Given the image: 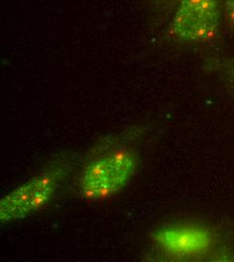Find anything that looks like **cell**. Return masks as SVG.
<instances>
[{
  "label": "cell",
  "instance_id": "1",
  "mask_svg": "<svg viewBox=\"0 0 234 262\" xmlns=\"http://www.w3.org/2000/svg\"><path fill=\"white\" fill-rule=\"evenodd\" d=\"M138 154L118 146L92 158L79 178V192L87 201H102L124 189L137 170Z\"/></svg>",
  "mask_w": 234,
  "mask_h": 262
},
{
  "label": "cell",
  "instance_id": "2",
  "mask_svg": "<svg viewBox=\"0 0 234 262\" xmlns=\"http://www.w3.org/2000/svg\"><path fill=\"white\" fill-rule=\"evenodd\" d=\"M67 168L64 162L55 163L3 196L0 202L1 222L25 219L46 207L64 180Z\"/></svg>",
  "mask_w": 234,
  "mask_h": 262
},
{
  "label": "cell",
  "instance_id": "3",
  "mask_svg": "<svg viewBox=\"0 0 234 262\" xmlns=\"http://www.w3.org/2000/svg\"><path fill=\"white\" fill-rule=\"evenodd\" d=\"M220 28L219 0H181L169 24L177 39L202 43L213 40Z\"/></svg>",
  "mask_w": 234,
  "mask_h": 262
},
{
  "label": "cell",
  "instance_id": "4",
  "mask_svg": "<svg viewBox=\"0 0 234 262\" xmlns=\"http://www.w3.org/2000/svg\"><path fill=\"white\" fill-rule=\"evenodd\" d=\"M153 239L167 254L182 258L202 255L213 242L211 232L196 225L164 226L153 233Z\"/></svg>",
  "mask_w": 234,
  "mask_h": 262
},
{
  "label": "cell",
  "instance_id": "5",
  "mask_svg": "<svg viewBox=\"0 0 234 262\" xmlns=\"http://www.w3.org/2000/svg\"><path fill=\"white\" fill-rule=\"evenodd\" d=\"M223 6L227 23L234 32V0H223Z\"/></svg>",
  "mask_w": 234,
  "mask_h": 262
},
{
  "label": "cell",
  "instance_id": "6",
  "mask_svg": "<svg viewBox=\"0 0 234 262\" xmlns=\"http://www.w3.org/2000/svg\"><path fill=\"white\" fill-rule=\"evenodd\" d=\"M231 74H232V77L234 79V64L232 65V68H231Z\"/></svg>",
  "mask_w": 234,
  "mask_h": 262
}]
</instances>
